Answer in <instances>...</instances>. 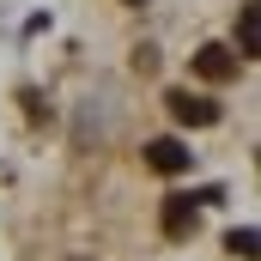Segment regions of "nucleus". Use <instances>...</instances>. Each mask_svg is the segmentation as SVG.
Wrapping results in <instances>:
<instances>
[{
    "mask_svg": "<svg viewBox=\"0 0 261 261\" xmlns=\"http://www.w3.org/2000/svg\"><path fill=\"white\" fill-rule=\"evenodd\" d=\"M189 73H195V79H206V85H225V79L237 73V55H231L225 43H206L195 61H189Z\"/></svg>",
    "mask_w": 261,
    "mask_h": 261,
    "instance_id": "f257e3e1",
    "label": "nucleus"
},
{
    "mask_svg": "<svg viewBox=\"0 0 261 261\" xmlns=\"http://www.w3.org/2000/svg\"><path fill=\"white\" fill-rule=\"evenodd\" d=\"M146 170L152 176H182L189 170V146L182 140H146Z\"/></svg>",
    "mask_w": 261,
    "mask_h": 261,
    "instance_id": "f03ea898",
    "label": "nucleus"
},
{
    "mask_svg": "<svg viewBox=\"0 0 261 261\" xmlns=\"http://www.w3.org/2000/svg\"><path fill=\"white\" fill-rule=\"evenodd\" d=\"M164 103H170V116H176L182 128H213V122H219V103H213V97H189V91H170Z\"/></svg>",
    "mask_w": 261,
    "mask_h": 261,
    "instance_id": "7ed1b4c3",
    "label": "nucleus"
},
{
    "mask_svg": "<svg viewBox=\"0 0 261 261\" xmlns=\"http://www.w3.org/2000/svg\"><path fill=\"white\" fill-rule=\"evenodd\" d=\"M195 206H200V195H170V200H164V237L195 231Z\"/></svg>",
    "mask_w": 261,
    "mask_h": 261,
    "instance_id": "20e7f679",
    "label": "nucleus"
},
{
    "mask_svg": "<svg viewBox=\"0 0 261 261\" xmlns=\"http://www.w3.org/2000/svg\"><path fill=\"white\" fill-rule=\"evenodd\" d=\"M255 24H261V6L243 0V6H237V49H231V55H255Z\"/></svg>",
    "mask_w": 261,
    "mask_h": 261,
    "instance_id": "39448f33",
    "label": "nucleus"
},
{
    "mask_svg": "<svg viewBox=\"0 0 261 261\" xmlns=\"http://www.w3.org/2000/svg\"><path fill=\"white\" fill-rule=\"evenodd\" d=\"M225 243H231V255H243V261H255V231H249V225H243V231H231V237H225Z\"/></svg>",
    "mask_w": 261,
    "mask_h": 261,
    "instance_id": "423d86ee",
    "label": "nucleus"
},
{
    "mask_svg": "<svg viewBox=\"0 0 261 261\" xmlns=\"http://www.w3.org/2000/svg\"><path fill=\"white\" fill-rule=\"evenodd\" d=\"M128 6H146V0H128Z\"/></svg>",
    "mask_w": 261,
    "mask_h": 261,
    "instance_id": "0eeeda50",
    "label": "nucleus"
},
{
    "mask_svg": "<svg viewBox=\"0 0 261 261\" xmlns=\"http://www.w3.org/2000/svg\"><path fill=\"white\" fill-rule=\"evenodd\" d=\"M73 261H91V255H73Z\"/></svg>",
    "mask_w": 261,
    "mask_h": 261,
    "instance_id": "6e6552de",
    "label": "nucleus"
}]
</instances>
